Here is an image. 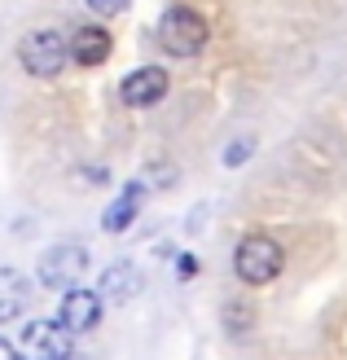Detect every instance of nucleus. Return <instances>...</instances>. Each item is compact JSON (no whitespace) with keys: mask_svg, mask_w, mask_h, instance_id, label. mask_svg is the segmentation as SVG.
<instances>
[{"mask_svg":"<svg viewBox=\"0 0 347 360\" xmlns=\"http://www.w3.org/2000/svg\"><path fill=\"white\" fill-rule=\"evenodd\" d=\"M211 40V22L189 5H172L158 22V49L168 58H198Z\"/></svg>","mask_w":347,"mask_h":360,"instance_id":"f257e3e1","label":"nucleus"},{"mask_svg":"<svg viewBox=\"0 0 347 360\" xmlns=\"http://www.w3.org/2000/svg\"><path fill=\"white\" fill-rule=\"evenodd\" d=\"M18 62L31 79H58L66 62H70V40L53 27H40V31H27L18 40Z\"/></svg>","mask_w":347,"mask_h":360,"instance_id":"f03ea898","label":"nucleus"},{"mask_svg":"<svg viewBox=\"0 0 347 360\" xmlns=\"http://www.w3.org/2000/svg\"><path fill=\"white\" fill-rule=\"evenodd\" d=\"M282 246L268 238V233H251V238H242L233 246V273L237 281H246V285H268V281H277L282 277Z\"/></svg>","mask_w":347,"mask_h":360,"instance_id":"7ed1b4c3","label":"nucleus"},{"mask_svg":"<svg viewBox=\"0 0 347 360\" xmlns=\"http://www.w3.org/2000/svg\"><path fill=\"white\" fill-rule=\"evenodd\" d=\"M84 273H88V246L84 242H53L40 255V264H35V277L49 290H75Z\"/></svg>","mask_w":347,"mask_h":360,"instance_id":"20e7f679","label":"nucleus"},{"mask_svg":"<svg viewBox=\"0 0 347 360\" xmlns=\"http://www.w3.org/2000/svg\"><path fill=\"white\" fill-rule=\"evenodd\" d=\"M18 343H23V356L27 360H70L75 356V334L53 321H27L18 330Z\"/></svg>","mask_w":347,"mask_h":360,"instance_id":"39448f33","label":"nucleus"},{"mask_svg":"<svg viewBox=\"0 0 347 360\" xmlns=\"http://www.w3.org/2000/svg\"><path fill=\"white\" fill-rule=\"evenodd\" d=\"M106 312V299L97 290H84V285H75V290H66L62 303H58V326L70 330V334H88L97 330V321Z\"/></svg>","mask_w":347,"mask_h":360,"instance_id":"423d86ee","label":"nucleus"},{"mask_svg":"<svg viewBox=\"0 0 347 360\" xmlns=\"http://www.w3.org/2000/svg\"><path fill=\"white\" fill-rule=\"evenodd\" d=\"M168 88H172V75L163 66H137L132 75L119 84V101L127 105V110H145V105L168 97Z\"/></svg>","mask_w":347,"mask_h":360,"instance_id":"0eeeda50","label":"nucleus"},{"mask_svg":"<svg viewBox=\"0 0 347 360\" xmlns=\"http://www.w3.org/2000/svg\"><path fill=\"white\" fill-rule=\"evenodd\" d=\"M145 290V277H141V268L132 259H115V264H106V273L97 281V295L106 303H127V299H137Z\"/></svg>","mask_w":347,"mask_h":360,"instance_id":"6e6552de","label":"nucleus"},{"mask_svg":"<svg viewBox=\"0 0 347 360\" xmlns=\"http://www.w3.org/2000/svg\"><path fill=\"white\" fill-rule=\"evenodd\" d=\"M145 189H150V185H145V180H127V185H123V189L115 193V202L101 211V229H106V233H127V224H132L137 215H141Z\"/></svg>","mask_w":347,"mask_h":360,"instance_id":"1a4fd4ad","label":"nucleus"},{"mask_svg":"<svg viewBox=\"0 0 347 360\" xmlns=\"http://www.w3.org/2000/svg\"><path fill=\"white\" fill-rule=\"evenodd\" d=\"M111 31L97 27V22H84L75 27V35H70V62H80V66H101L106 58H111Z\"/></svg>","mask_w":347,"mask_h":360,"instance_id":"9d476101","label":"nucleus"},{"mask_svg":"<svg viewBox=\"0 0 347 360\" xmlns=\"http://www.w3.org/2000/svg\"><path fill=\"white\" fill-rule=\"evenodd\" d=\"M31 308V281L18 268H0V326H9Z\"/></svg>","mask_w":347,"mask_h":360,"instance_id":"9b49d317","label":"nucleus"},{"mask_svg":"<svg viewBox=\"0 0 347 360\" xmlns=\"http://www.w3.org/2000/svg\"><path fill=\"white\" fill-rule=\"evenodd\" d=\"M255 326V308H246V303H229L225 308V330L229 334H246Z\"/></svg>","mask_w":347,"mask_h":360,"instance_id":"f8f14e48","label":"nucleus"},{"mask_svg":"<svg viewBox=\"0 0 347 360\" xmlns=\"http://www.w3.org/2000/svg\"><path fill=\"white\" fill-rule=\"evenodd\" d=\"M251 150H255V141L246 136V141H233V146L225 150V167H242L246 158H251Z\"/></svg>","mask_w":347,"mask_h":360,"instance_id":"ddd939ff","label":"nucleus"},{"mask_svg":"<svg viewBox=\"0 0 347 360\" xmlns=\"http://www.w3.org/2000/svg\"><path fill=\"white\" fill-rule=\"evenodd\" d=\"M88 9L101 13V18H115V13H123V9H127V0H88Z\"/></svg>","mask_w":347,"mask_h":360,"instance_id":"4468645a","label":"nucleus"},{"mask_svg":"<svg viewBox=\"0 0 347 360\" xmlns=\"http://www.w3.org/2000/svg\"><path fill=\"white\" fill-rule=\"evenodd\" d=\"M198 273V259L194 255H180V277H194Z\"/></svg>","mask_w":347,"mask_h":360,"instance_id":"2eb2a0df","label":"nucleus"},{"mask_svg":"<svg viewBox=\"0 0 347 360\" xmlns=\"http://www.w3.org/2000/svg\"><path fill=\"white\" fill-rule=\"evenodd\" d=\"M70 360H88V356H70Z\"/></svg>","mask_w":347,"mask_h":360,"instance_id":"dca6fc26","label":"nucleus"}]
</instances>
